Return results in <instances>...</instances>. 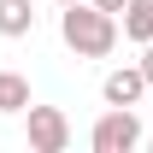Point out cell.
Masks as SVG:
<instances>
[{
  "label": "cell",
  "mask_w": 153,
  "mask_h": 153,
  "mask_svg": "<svg viewBox=\"0 0 153 153\" xmlns=\"http://www.w3.org/2000/svg\"><path fill=\"white\" fill-rule=\"evenodd\" d=\"M53 6H76V0H53Z\"/></svg>",
  "instance_id": "cell-10"
},
{
  "label": "cell",
  "mask_w": 153,
  "mask_h": 153,
  "mask_svg": "<svg viewBox=\"0 0 153 153\" xmlns=\"http://www.w3.org/2000/svg\"><path fill=\"white\" fill-rule=\"evenodd\" d=\"M59 36L76 59H106L124 36V24H118V12H100L94 0H76V6H59Z\"/></svg>",
  "instance_id": "cell-1"
},
{
  "label": "cell",
  "mask_w": 153,
  "mask_h": 153,
  "mask_svg": "<svg viewBox=\"0 0 153 153\" xmlns=\"http://www.w3.org/2000/svg\"><path fill=\"white\" fill-rule=\"evenodd\" d=\"M147 71L141 65H118V71H106V82H100V100L106 106H141L147 100Z\"/></svg>",
  "instance_id": "cell-4"
},
{
  "label": "cell",
  "mask_w": 153,
  "mask_h": 153,
  "mask_svg": "<svg viewBox=\"0 0 153 153\" xmlns=\"http://www.w3.org/2000/svg\"><path fill=\"white\" fill-rule=\"evenodd\" d=\"M118 24H124V41L147 47V41H153V0H130V6L118 12Z\"/></svg>",
  "instance_id": "cell-5"
},
{
  "label": "cell",
  "mask_w": 153,
  "mask_h": 153,
  "mask_svg": "<svg viewBox=\"0 0 153 153\" xmlns=\"http://www.w3.org/2000/svg\"><path fill=\"white\" fill-rule=\"evenodd\" d=\"M24 141H30V153H65L71 147V118L59 112V106H36V100H30V112H24Z\"/></svg>",
  "instance_id": "cell-2"
},
{
  "label": "cell",
  "mask_w": 153,
  "mask_h": 153,
  "mask_svg": "<svg viewBox=\"0 0 153 153\" xmlns=\"http://www.w3.org/2000/svg\"><path fill=\"white\" fill-rule=\"evenodd\" d=\"M147 106H153V88H147Z\"/></svg>",
  "instance_id": "cell-11"
},
{
  "label": "cell",
  "mask_w": 153,
  "mask_h": 153,
  "mask_svg": "<svg viewBox=\"0 0 153 153\" xmlns=\"http://www.w3.org/2000/svg\"><path fill=\"white\" fill-rule=\"evenodd\" d=\"M100 12H124V6H130V0H94Z\"/></svg>",
  "instance_id": "cell-9"
},
{
  "label": "cell",
  "mask_w": 153,
  "mask_h": 153,
  "mask_svg": "<svg viewBox=\"0 0 153 153\" xmlns=\"http://www.w3.org/2000/svg\"><path fill=\"white\" fill-rule=\"evenodd\" d=\"M135 65H141V71H147V82H153V41L141 47V59H135Z\"/></svg>",
  "instance_id": "cell-8"
},
{
  "label": "cell",
  "mask_w": 153,
  "mask_h": 153,
  "mask_svg": "<svg viewBox=\"0 0 153 153\" xmlns=\"http://www.w3.org/2000/svg\"><path fill=\"white\" fill-rule=\"evenodd\" d=\"M88 141H94V153H135L141 147V118H135L130 106H112V112L88 130Z\"/></svg>",
  "instance_id": "cell-3"
},
{
  "label": "cell",
  "mask_w": 153,
  "mask_h": 153,
  "mask_svg": "<svg viewBox=\"0 0 153 153\" xmlns=\"http://www.w3.org/2000/svg\"><path fill=\"white\" fill-rule=\"evenodd\" d=\"M0 112H30V82L18 71H0Z\"/></svg>",
  "instance_id": "cell-7"
},
{
  "label": "cell",
  "mask_w": 153,
  "mask_h": 153,
  "mask_svg": "<svg viewBox=\"0 0 153 153\" xmlns=\"http://www.w3.org/2000/svg\"><path fill=\"white\" fill-rule=\"evenodd\" d=\"M30 30H36V6H30V0H0V36L24 41Z\"/></svg>",
  "instance_id": "cell-6"
}]
</instances>
